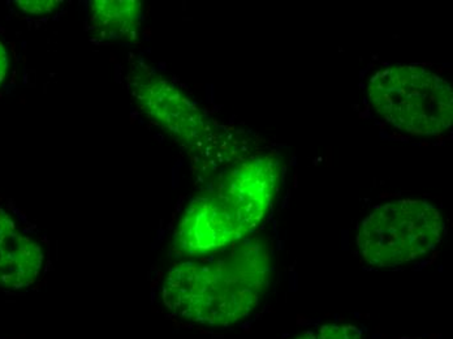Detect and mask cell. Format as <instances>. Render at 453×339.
<instances>
[{
  "label": "cell",
  "instance_id": "1",
  "mask_svg": "<svg viewBox=\"0 0 453 339\" xmlns=\"http://www.w3.org/2000/svg\"><path fill=\"white\" fill-rule=\"evenodd\" d=\"M220 252L170 270L162 299L171 313L197 324L226 327L258 307L272 280L266 245L242 239Z\"/></svg>",
  "mask_w": 453,
  "mask_h": 339
},
{
  "label": "cell",
  "instance_id": "2",
  "mask_svg": "<svg viewBox=\"0 0 453 339\" xmlns=\"http://www.w3.org/2000/svg\"><path fill=\"white\" fill-rule=\"evenodd\" d=\"M279 181L280 165L272 156L242 162L190 203L176 230V245L188 255L209 256L247 238L269 213Z\"/></svg>",
  "mask_w": 453,
  "mask_h": 339
},
{
  "label": "cell",
  "instance_id": "3",
  "mask_svg": "<svg viewBox=\"0 0 453 339\" xmlns=\"http://www.w3.org/2000/svg\"><path fill=\"white\" fill-rule=\"evenodd\" d=\"M367 95L380 118L405 134L439 136L451 128V84L421 65H392L378 71L370 79Z\"/></svg>",
  "mask_w": 453,
  "mask_h": 339
},
{
  "label": "cell",
  "instance_id": "4",
  "mask_svg": "<svg viewBox=\"0 0 453 339\" xmlns=\"http://www.w3.org/2000/svg\"><path fill=\"white\" fill-rule=\"evenodd\" d=\"M443 235V216L433 204L425 200L392 201L364 220L357 247L369 266H402L429 255Z\"/></svg>",
  "mask_w": 453,
  "mask_h": 339
},
{
  "label": "cell",
  "instance_id": "5",
  "mask_svg": "<svg viewBox=\"0 0 453 339\" xmlns=\"http://www.w3.org/2000/svg\"><path fill=\"white\" fill-rule=\"evenodd\" d=\"M132 93L151 120L190 150L209 153L219 142L215 124L173 82L141 71L132 79Z\"/></svg>",
  "mask_w": 453,
  "mask_h": 339
},
{
  "label": "cell",
  "instance_id": "6",
  "mask_svg": "<svg viewBox=\"0 0 453 339\" xmlns=\"http://www.w3.org/2000/svg\"><path fill=\"white\" fill-rule=\"evenodd\" d=\"M46 250L27 223L0 205V290L35 288L46 267Z\"/></svg>",
  "mask_w": 453,
  "mask_h": 339
},
{
  "label": "cell",
  "instance_id": "7",
  "mask_svg": "<svg viewBox=\"0 0 453 339\" xmlns=\"http://www.w3.org/2000/svg\"><path fill=\"white\" fill-rule=\"evenodd\" d=\"M141 19L142 7L136 0L91 2V27L104 40H136Z\"/></svg>",
  "mask_w": 453,
  "mask_h": 339
},
{
  "label": "cell",
  "instance_id": "8",
  "mask_svg": "<svg viewBox=\"0 0 453 339\" xmlns=\"http://www.w3.org/2000/svg\"><path fill=\"white\" fill-rule=\"evenodd\" d=\"M295 339H363V333L353 325H325Z\"/></svg>",
  "mask_w": 453,
  "mask_h": 339
},
{
  "label": "cell",
  "instance_id": "9",
  "mask_svg": "<svg viewBox=\"0 0 453 339\" xmlns=\"http://www.w3.org/2000/svg\"><path fill=\"white\" fill-rule=\"evenodd\" d=\"M16 7L21 12L27 13V15L42 16L47 13L54 12L55 10L60 7L62 2H51V0H21V2H15Z\"/></svg>",
  "mask_w": 453,
  "mask_h": 339
},
{
  "label": "cell",
  "instance_id": "10",
  "mask_svg": "<svg viewBox=\"0 0 453 339\" xmlns=\"http://www.w3.org/2000/svg\"><path fill=\"white\" fill-rule=\"evenodd\" d=\"M8 73V52L4 45L0 42V85L4 81Z\"/></svg>",
  "mask_w": 453,
  "mask_h": 339
},
{
  "label": "cell",
  "instance_id": "11",
  "mask_svg": "<svg viewBox=\"0 0 453 339\" xmlns=\"http://www.w3.org/2000/svg\"><path fill=\"white\" fill-rule=\"evenodd\" d=\"M0 339H4V338H0Z\"/></svg>",
  "mask_w": 453,
  "mask_h": 339
}]
</instances>
